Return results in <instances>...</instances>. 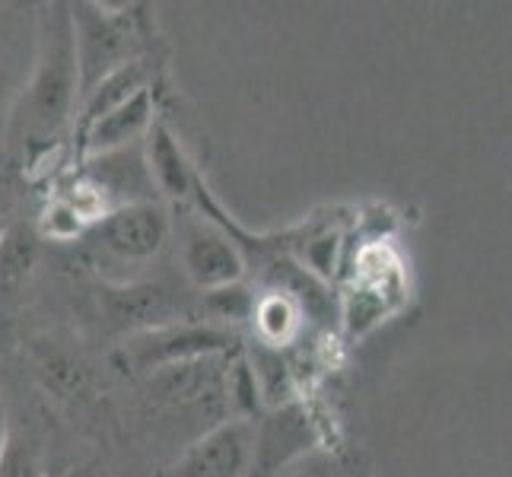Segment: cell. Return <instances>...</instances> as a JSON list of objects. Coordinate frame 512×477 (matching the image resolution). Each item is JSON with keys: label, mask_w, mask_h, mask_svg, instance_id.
Instances as JSON below:
<instances>
[{"label": "cell", "mask_w": 512, "mask_h": 477, "mask_svg": "<svg viewBox=\"0 0 512 477\" xmlns=\"http://www.w3.org/2000/svg\"><path fill=\"white\" fill-rule=\"evenodd\" d=\"M80 74L70 4L39 7V55L20 102L10 112V147L26 163L48 153L74 125Z\"/></svg>", "instance_id": "obj_1"}, {"label": "cell", "mask_w": 512, "mask_h": 477, "mask_svg": "<svg viewBox=\"0 0 512 477\" xmlns=\"http://www.w3.org/2000/svg\"><path fill=\"white\" fill-rule=\"evenodd\" d=\"M70 23L83 99L118 67L137 61V32L128 13H109L99 4H70Z\"/></svg>", "instance_id": "obj_2"}, {"label": "cell", "mask_w": 512, "mask_h": 477, "mask_svg": "<svg viewBox=\"0 0 512 477\" xmlns=\"http://www.w3.org/2000/svg\"><path fill=\"white\" fill-rule=\"evenodd\" d=\"M236 344H239L236 331H229L217 322H207V325L179 322L169 328L137 334L125 347V353L137 369H144V373H163V369H172V366L220 360L226 353H233Z\"/></svg>", "instance_id": "obj_3"}, {"label": "cell", "mask_w": 512, "mask_h": 477, "mask_svg": "<svg viewBox=\"0 0 512 477\" xmlns=\"http://www.w3.org/2000/svg\"><path fill=\"white\" fill-rule=\"evenodd\" d=\"M169 210L163 201H140L96 214L90 239L121 264H144L163 252L169 242Z\"/></svg>", "instance_id": "obj_4"}, {"label": "cell", "mask_w": 512, "mask_h": 477, "mask_svg": "<svg viewBox=\"0 0 512 477\" xmlns=\"http://www.w3.org/2000/svg\"><path fill=\"white\" fill-rule=\"evenodd\" d=\"M182 268L194 287L214 293L242 284L249 264H245L236 236L204 214L185 220L182 226Z\"/></svg>", "instance_id": "obj_5"}, {"label": "cell", "mask_w": 512, "mask_h": 477, "mask_svg": "<svg viewBox=\"0 0 512 477\" xmlns=\"http://www.w3.org/2000/svg\"><path fill=\"white\" fill-rule=\"evenodd\" d=\"M315 449H322L319 427H315L312 414L299 398L290 404H280V408H268L261 420H255L252 468H258L261 474L293 468L299 458H306Z\"/></svg>", "instance_id": "obj_6"}, {"label": "cell", "mask_w": 512, "mask_h": 477, "mask_svg": "<svg viewBox=\"0 0 512 477\" xmlns=\"http://www.w3.org/2000/svg\"><path fill=\"white\" fill-rule=\"evenodd\" d=\"M255 462V423L249 417L223 420L204 433L179 462L172 477H245Z\"/></svg>", "instance_id": "obj_7"}, {"label": "cell", "mask_w": 512, "mask_h": 477, "mask_svg": "<svg viewBox=\"0 0 512 477\" xmlns=\"http://www.w3.org/2000/svg\"><path fill=\"white\" fill-rule=\"evenodd\" d=\"M39 55V13L26 4L0 7V115L20 102Z\"/></svg>", "instance_id": "obj_8"}, {"label": "cell", "mask_w": 512, "mask_h": 477, "mask_svg": "<svg viewBox=\"0 0 512 477\" xmlns=\"http://www.w3.org/2000/svg\"><path fill=\"white\" fill-rule=\"evenodd\" d=\"M153 121H156V105H153V93L147 86V90L134 93L128 102H121L118 109H112L109 115L96 118L90 128H83L77 134L80 153L86 159H96L105 153L128 150L134 140H140L150 131Z\"/></svg>", "instance_id": "obj_9"}, {"label": "cell", "mask_w": 512, "mask_h": 477, "mask_svg": "<svg viewBox=\"0 0 512 477\" xmlns=\"http://www.w3.org/2000/svg\"><path fill=\"white\" fill-rule=\"evenodd\" d=\"M144 163L153 179V188L169 201H188L198 188V172H194L185 147L163 118H156L144 134Z\"/></svg>", "instance_id": "obj_10"}, {"label": "cell", "mask_w": 512, "mask_h": 477, "mask_svg": "<svg viewBox=\"0 0 512 477\" xmlns=\"http://www.w3.org/2000/svg\"><path fill=\"white\" fill-rule=\"evenodd\" d=\"M102 299H105V312H109L115 322L128 325V328H140V334L188 322V318L179 315V303H175V296L160 284L105 287Z\"/></svg>", "instance_id": "obj_11"}, {"label": "cell", "mask_w": 512, "mask_h": 477, "mask_svg": "<svg viewBox=\"0 0 512 477\" xmlns=\"http://www.w3.org/2000/svg\"><path fill=\"white\" fill-rule=\"evenodd\" d=\"M147 67H144V61H131V64H125V67H118L115 74H109L102 83H96L90 93H86L83 99H80V109H77V134L83 131V128H90L96 118H102V115H109L112 109H118L121 102H128L134 93H140V90H147Z\"/></svg>", "instance_id": "obj_12"}, {"label": "cell", "mask_w": 512, "mask_h": 477, "mask_svg": "<svg viewBox=\"0 0 512 477\" xmlns=\"http://www.w3.org/2000/svg\"><path fill=\"white\" fill-rule=\"evenodd\" d=\"M35 258V242L26 229H10L0 239V287H13L29 274Z\"/></svg>", "instance_id": "obj_13"}, {"label": "cell", "mask_w": 512, "mask_h": 477, "mask_svg": "<svg viewBox=\"0 0 512 477\" xmlns=\"http://www.w3.org/2000/svg\"><path fill=\"white\" fill-rule=\"evenodd\" d=\"M204 306L217 318H245L255 312V296L249 290H242V284H236V287H223V290L207 293Z\"/></svg>", "instance_id": "obj_14"}, {"label": "cell", "mask_w": 512, "mask_h": 477, "mask_svg": "<svg viewBox=\"0 0 512 477\" xmlns=\"http://www.w3.org/2000/svg\"><path fill=\"white\" fill-rule=\"evenodd\" d=\"M290 477H347V474L338 462V455H331L328 449H315L290 468Z\"/></svg>", "instance_id": "obj_15"}, {"label": "cell", "mask_w": 512, "mask_h": 477, "mask_svg": "<svg viewBox=\"0 0 512 477\" xmlns=\"http://www.w3.org/2000/svg\"><path fill=\"white\" fill-rule=\"evenodd\" d=\"M0 477H39L35 455L13 436H10V443L4 449V458H0Z\"/></svg>", "instance_id": "obj_16"}, {"label": "cell", "mask_w": 512, "mask_h": 477, "mask_svg": "<svg viewBox=\"0 0 512 477\" xmlns=\"http://www.w3.org/2000/svg\"><path fill=\"white\" fill-rule=\"evenodd\" d=\"M10 443V427H7V401L0 395V458H4V449Z\"/></svg>", "instance_id": "obj_17"}, {"label": "cell", "mask_w": 512, "mask_h": 477, "mask_svg": "<svg viewBox=\"0 0 512 477\" xmlns=\"http://www.w3.org/2000/svg\"><path fill=\"white\" fill-rule=\"evenodd\" d=\"M0 239H4V229H0Z\"/></svg>", "instance_id": "obj_18"}]
</instances>
